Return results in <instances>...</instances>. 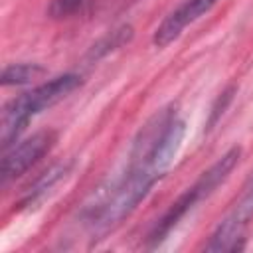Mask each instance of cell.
<instances>
[{
    "label": "cell",
    "mask_w": 253,
    "mask_h": 253,
    "mask_svg": "<svg viewBox=\"0 0 253 253\" xmlns=\"http://www.w3.org/2000/svg\"><path fill=\"white\" fill-rule=\"evenodd\" d=\"M215 4V0H184L176 10H172L162 22L160 26L154 30L152 42L158 47H166L168 43H172L174 40L180 38V34L194 24L196 20H200L204 14H208L211 10V6Z\"/></svg>",
    "instance_id": "4"
},
{
    "label": "cell",
    "mask_w": 253,
    "mask_h": 253,
    "mask_svg": "<svg viewBox=\"0 0 253 253\" xmlns=\"http://www.w3.org/2000/svg\"><path fill=\"white\" fill-rule=\"evenodd\" d=\"M79 77L73 73H65L59 77H53L38 87H34L32 91L12 99L2 113V146L4 150L10 148L12 142H16V138L20 136V132L28 126V123L38 117L40 113L47 111L49 107L57 105L61 99H65L71 91H75L79 87Z\"/></svg>",
    "instance_id": "1"
},
{
    "label": "cell",
    "mask_w": 253,
    "mask_h": 253,
    "mask_svg": "<svg viewBox=\"0 0 253 253\" xmlns=\"http://www.w3.org/2000/svg\"><path fill=\"white\" fill-rule=\"evenodd\" d=\"M253 215V188L247 192V196L235 206V210L219 223L215 233L211 235V241L206 245L208 251H223V249H235L237 239L243 233V227L247 225L249 217Z\"/></svg>",
    "instance_id": "5"
},
{
    "label": "cell",
    "mask_w": 253,
    "mask_h": 253,
    "mask_svg": "<svg viewBox=\"0 0 253 253\" xmlns=\"http://www.w3.org/2000/svg\"><path fill=\"white\" fill-rule=\"evenodd\" d=\"M55 142V132L51 130H40L12 148H6L2 158V184H8L10 180L22 176L32 164H36Z\"/></svg>",
    "instance_id": "3"
},
{
    "label": "cell",
    "mask_w": 253,
    "mask_h": 253,
    "mask_svg": "<svg viewBox=\"0 0 253 253\" xmlns=\"http://www.w3.org/2000/svg\"><path fill=\"white\" fill-rule=\"evenodd\" d=\"M239 156H241V148H237V146H233V148H229L215 164H211L170 208H168V211L162 215V219L156 223V227H154V231L150 233V241H152V245H156V243H160L168 233H170V229L172 227H176L178 225V221L200 202V200H204L206 196H210L227 176H229V172L235 168V164L239 162Z\"/></svg>",
    "instance_id": "2"
},
{
    "label": "cell",
    "mask_w": 253,
    "mask_h": 253,
    "mask_svg": "<svg viewBox=\"0 0 253 253\" xmlns=\"http://www.w3.org/2000/svg\"><path fill=\"white\" fill-rule=\"evenodd\" d=\"M43 73V67H40L38 63H14L4 67L2 71V85L10 87V85H24L30 83L32 79L40 77Z\"/></svg>",
    "instance_id": "7"
},
{
    "label": "cell",
    "mask_w": 253,
    "mask_h": 253,
    "mask_svg": "<svg viewBox=\"0 0 253 253\" xmlns=\"http://www.w3.org/2000/svg\"><path fill=\"white\" fill-rule=\"evenodd\" d=\"M69 168H71L69 162H61V164H55V166H51L49 170H45V172L34 182V186L28 188V192H26V196H24V200H22V206H32V204L42 202V200L45 198V194H49L51 188H55L57 182L67 176Z\"/></svg>",
    "instance_id": "6"
},
{
    "label": "cell",
    "mask_w": 253,
    "mask_h": 253,
    "mask_svg": "<svg viewBox=\"0 0 253 253\" xmlns=\"http://www.w3.org/2000/svg\"><path fill=\"white\" fill-rule=\"evenodd\" d=\"M81 4H83V0H51L49 14L53 18H65V16L77 12Z\"/></svg>",
    "instance_id": "8"
}]
</instances>
